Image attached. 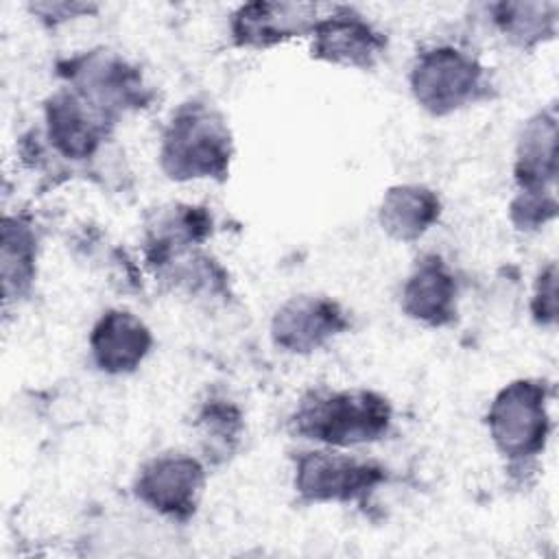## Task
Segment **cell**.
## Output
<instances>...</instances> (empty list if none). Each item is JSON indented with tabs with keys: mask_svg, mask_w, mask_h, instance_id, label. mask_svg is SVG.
<instances>
[{
	"mask_svg": "<svg viewBox=\"0 0 559 559\" xmlns=\"http://www.w3.org/2000/svg\"><path fill=\"white\" fill-rule=\"evenodd\" d=\"M454 277L439 258H426L404 286V310L430 325H441L454 317Z\"/></svg>",
	"mask_w": 559,
	"mask_h": 559,
	"instance_id": "10",
	"label": "cell"
},
{
	"mask_svg": "<svg viewBox=\"0 0 559 559\" xmlns=\"http://www.w3.org/2000/svg\"><path fill=\"white\" fill-rule=\"evenodd\" d=\"M203 485L201 465L181 454L153 459L138 478V496L153 509L168 515H188Z\"/></svg>",
	"mask_w": 559,
	"mask_h": 559,
	"instance_id": "5",
	"label": "cell"
},
{
	"mask_svg": "<svg viewBox=\"0 0 559 559\" xmlns=\"http://www.w3.org/2000/svg\"><path fill=\"white\" fill-rule=\"evenodd\" d=\"M437 214L439 201L430 190L419 186H397L382 199L380 223L393 238L413 240L435 223Z\"/></svg>",
	"mask_w": 559,
	"mask_h": 559,
	"instance_id": "12",
	"label": "cell"
},
{
	"mask_svg": "<svg viewBox=\"0 0 559 559\" xmlns=\"http://www.w3.org/2000/svg\"><path fill=\"white\" fill-rule=\"evenodd\" d=\"M229 133L205 107L183 109L173 118L162 146L164 170L175 179H197L225 173Z\"/></svg>",
	"mask_w": 559,
	"mask_h": 559,
	"instance_id": "2",
	"label": "cell"
},
{
	"mask_svg": "<svg viewBox=\"0 0 559 559\" xmlns=\"http://www.w3.org/2000/svg\"><path fill=\"white\" fill-rule=\"evenodd\" d=\"M92 354L100 369L122 373L135 369L148 352L151 334L131 312L111 310L92 332Z\"/></svg>",
	"mask_w": 559,
	"mask_h": 559,
	"instance_id": "8",
	"label": "cell"
},
{
	"mask_svg": "<svg viewBox=\"0 0 559 559\" xmlns=\"http://www.w3.org/2000/svg\"><path fill=\"white\" fill-rule=\"evenodd\" d=\"M343 328L336 304L323 297H295L273 321L275 343L290 352H310Z\"/></svg>",
	"mask_w": 559,
	"mask_h": 559,
	"instance_id": "7",
	"label": "cell"
},
{
	"mask_svg": "<svg viewBox=\"0 0 559 559\" xmlns=\"http://www.w3.org/2000/svg\"><path fill=\"white\" fill-rule=\"evenodd\" d=\"M384 39L365 20L352 13L330 15L314 26V55L341 66H371Z\"/></svg>",
	"mask_w": 559,
	"mask_h": 559,
	"instance_id": "9",
	"label": "cell"
},
{
	"mask_svg": "<svg viewBox=\"0 0 559 559\" xmlns=\"http://www.w3.org/2000/svg\"><path fill=\"white\" fill-rule=\"evenodd\" d=\"M378 469L336 452H308L297 465V489L312 500H347L378 480Z\"/></svg>",
	"mask_w": 559,
	"mask_h": 559,
	"instance_id": "6",
	"label": "cell"
},
{
	"mask_svg": "<svg viewBox=\"0 0 559 559\" xmlns=\"http://www.w3.org/2000/svg\"><path fill=\"white\" fill-rule=\"evenodd\" d=\"M48 133L52 144L68 157H87L98 142V124L85 105L72 94H57L48 103Z\"/></svg>",
	"mask_w": 559,
	"mask_h": 559,
	"instance_id": "13",
	"label": "cell"
},
{
	"mask_svg": "<svg viewBox=\"0 0 559 559\" xmlns=\"http://www.w3.org/2000/svg\"><path fill=\"white\" fill-rule=\"evenodd\" d=\"M33 236L31 231L20 225L17 221L13 223L11 218L4 221L2 227V277H4V295L9 297L11 290L15 293L24 288L31 282L33 275Z\"/></svg>",
	"mask_w": 559,
	"mask_h": 559,
	"instance_id": "15",
	"label": "cell"
},
{
	"mask_svg": "<svg viewBox=\"0 0 559 559\" xmlns=\"http://www.w3.org/2000/svg\"><path fill=\"white\" fill-rule=\"evenodd\" d=\"M411 85L421 107L432 114H448L476 96L480 68L454 48H435L417 57Z\"/></svg>",
	"mask_w": 559,
	"mask_h": 559,
	"instance_id": "3",
	"label": "cell"
},
{
	"mask_svg": "<svg viewBox=\"0 0 559 559\" xmlns=\"http://www.w3.org/2000/svg\"><path fill=\"white\" fill-rule=\"evenodd\" d=\"M114 70H118V68H114ZM114 70H111V76L107 79V92H109V96L116 92V87H111V85H120V76L118 74H114ZM103 74L96 79V81H92V85H100L103 83ZM96 98H100V100H105V87H98V90H94L92 92Z\"/></svg>",
	"mask_w": 559,
	"mask_h": 559,
	"instance_id": "17",
	"label": "cell"
},
{
	"mask_svg": "<svg viewBox=\"0 0 559 559\" xmlns=\"http://www.w3.org/2000/svg\"><path fill=\"white\" fill-rule=\"evenodd\" d=\"M312 11L310 4H247L236 13L234 33L242 44L266 46L282 37H290V33L304 31Z\"/></svg>",
	"mask_w": 559,
	"mask_h": 559,
	"instance_id": "11",
	"label": "cell"
},
{
	"mask_svg": "<svg viewBox=\"0 0 559 559\" xmlns=\"http://www.w3.org/2000/svg\"><path fill=\"white\" fill-rule=\"evenodd\" d=\"M500 24L507 35L522 41L537 37L544 31V7L542 4H500Z\"/></svg>",
	"mask_w": 559,
	"mask_h": 559,
	"instance_id": "16",
	"label": "cell"
},
{
	"mask_svg": "<svg viewBox=\"0 0 559 559\" xmlns=\"http://www.w3.org/2000/svg\"><path fill=\"white\" fill-rule=\"evenodd\" d=\"M555 138L552 116H539L524 129L518 151V179L526 192H539L544 181L555 177Z\"/></svg>",
	"mask_w": 559,
	"mask_h": 559,
	"instance_id": "14",
	"label": "cell"
},
{
	"mask_svg": "<svg viewBox=\"0 0 559 559\" xmlns=\"http://www.w3.org/2000/svg\"><path fill=\"white\" fill-rule=\"evenodd\" d=\"M489 430L504 454L522 456L542 448L546 437L544 391L535 382H513L489 408Z\"/></svg>",
	"mask_w": 559,
	"mask_h": 559,
	"instance_id": "4",
	"label": "cell"
},
{
	"mask_svg": "<svg viewBox=\"0 0 559 559\" xmlns=\"http://www.w3.org/2000/svg\"><path fill=\"white\" fill-rule=\"evenodd\" d=\"M389 404L369 391H343L306 402L297 415L299 432L334 445L371 441L386 430Z\"/></svg>",
	"mask_w": 559,
	"mask_h": 559,
	"instance_id": "1",
	"label": "cell"
}]
</instances>
